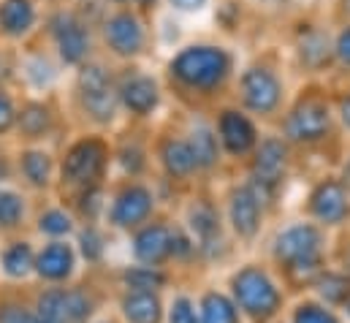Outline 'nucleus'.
I'll return each instance as SVG.
<instances>
[{
	"instance_id": "obj_1",
	"label": "nucleus",
	"mask_w": 350,
	"mask_h": 323,
	"mask_svg": "<svg viewBox=\"0 0 350 323\" xmlns=\"http://www.w3.org/2000/svg\"><path fill=\"white\" fill-rule=\"evenodd\" d=\"M242 55L223 36H198L179 41L166 55L161 77L169 98L185 112H209L228 101Z\"/></svg>"
},
{
	"instance_id": "obj_2",
	"label": "nucleus",
	"mask_w": 350,
	"mask_h": 323,
	"mask_svg": "<svg viewBox=\"0 0 350 323\" xmlns=\"http://www.w3.org/2000/svg\"><path fill=\"white\" fill-rule=\"evenodd\" d=\"M263 242V258L280 274L288 294L301 288L310 291L315 277L332 263L334 255V234L323 231L301 215L277 223Z\"/></svg>"
},
{
	"instance_id": "obj_3",
	"label": "nucleus",
	"mask_w": 350,
	"mask_h": 323,
	"mask_svg": "<svg viewBox=\"0 0 350 323\" xmlns=\"http://www.w3.org/2000/svg\"><path fill=\"white\" fill-rule=\"evenodd\" d=\"M274 131L296 155H318L332 147L342 150L345 139L337 128L332 84H326V79H307L293 87V95L274 122Z\"/></svg>"
},
{
	"instance_id": "obj_4",
	"label": "nucleus",
	"mask_w": 350,
	"mask_h": 323,
	"mask_svg": "<svg viewBox=\"0 0 350 323\" xmlns=\"http://www.w3.org/2000/svg\"><path fill=\"white\" fill-rule=\"evenodd\" d=\"M291 95H293V84H291V66L285 60V52L258 49L256 55L242 57L228 101H234L239 109L253 114L263 128H274Z\"/></svg>"
},
{
	"instance_id": "obj_5",
	"label": "nucleus",
	"mask_w": 350,
	"mask_h": 323,
	"mask_svg": "<svg viewBox=\"0 0 350 323\" xmlns=\"http://www.w3.org/2000/svg\"><path fill=\"white\" fill-rule=\"evenodd\" d=\"M63 103L77 128L114 133L125 125L117 101V68L100 55L68 74Z\"/></svg>"
},
{
	"instance_id": "obj_6",
	"label": "nucleus",
	"mask_w": 350,
	"mask_h": 323,
	"mask_svg": "<svg viewBox=\"0 0 350 323\" xmlns=\"http://www.w3.org/2000/svg\"><path fill=\"white\" fill-rule=\"evenodd\" d=\"M114 179V150L111 133L100 131H71L57 150V193L71 201L88 190L106 188Z\"/></svg>"
},
{
	"instance_id": "obj_7",
	"label": "nucleus",
	"mask_w": 350,
	"mask_h": 323,
	"mask_svg": "<svg viewBox=\"0 0 350 323\" xmlns=\"http://www.w3.org/2000/svg\"><path fill=\"white\" fill-rule=\"evenodd\" d=\"M223 288L234 299L245 323L280 321L291 302L285 283L280 280V274L271 269V263L263 255L237 261L228 269Z\"/></svg>"
},
{
	"instance_id": "obj_8",
	"label": "nucleus",
	"mask_w": 350,
	"mask_h": 323,
	"mask_svg": "<svg viewBox=\"0 0 350 323\" xmlns=\"http://www.w3.org/2000/svg\"><path fill=\"white\" fill-rule=\"evenodd\" d=\"M95 41L98 55L114 68L150 63L155 49V19L144 16L133 5H100L95 16Z\"/></svg>"
},
{
	"instance_id": "obj_9",
	"label": "nucleus",
	"mask_w": 350,
	"mask_h": 323,
	"mask_svg": "<svg viewBox=\"0 0 350 323\" xmlns=\"http://www.w3.org/2000/svg\"><path fill=\"white\" fill-rule=\"evenodd\" d=\"M38 38L44 41V49L55 57V63L63 68V74H71L92 57H98L95 19L88 16V8L71 3L46 8Z\"/></svg>"
},
{
	"instance_id": "obj_10",
	"label": "nucleus",
	"mask_w": 350,
	"mask_h": 323,
	"mask_svg": "<svg viewBox=\"0 0 350 323\" xmlns=\"http://www.w3.org/2000/svg\"><path fill=\"white\" fill-rule=\"evenodd\" d=\"M215 196L220 204L226 231L237 250H253L256 244L266 240L274 212L247 177L237 174L226 179Z\"/></svg>"
},
{
	"instance_id": "obj_11",
	"label": "nucleus",
	"mask_w": 350,
	"mask_h": 323,
	"mask_svg": "<svg viewBox=\"0 0 350 323\" xmlns=\"http://www.w3.org/2000/svg\"><path fill=\"white\" fill-rule=\"evenodd\" d=\"M117 101L125 125L155 128L172 98L161 68H152L150 63H133L117 68Z\"/></svg>"
},
{
	"instance_id": "obj_12",
	"label": "nucleus",
	"mask_w": 350,
	"mask_h": 323,
	"mask_svg": "<svg viewBox=\"0 0 350 323\" xmlns=\"http://www.w3.org/2000/svg\"><path fill=\"white\" fill-rule=\"evenodd\" d=\"M176 220L182 223V229L190 234V240L196 244L198 263H220L228 253L237 250L226 231L217 196L209 190V185H201L187 193Z\"/></svg>"
},
{
	"instance_id": "obj_13",
	"label": "nucleus",
	"mask_w": 350,
	"mask_h": 323,
	"mask_svg": "<svg viewBox=\"0 0 350 323\" xmlns=\"http://www.w3.org/2000/svg\"><path fill=\"white\" fill-rule=\"evenodd\" d=\"M161 215V196L155 179L114 177L106 190V207L100 226L114 234L131 237L136 229Z\"/></svg>"
},
{
	"instance_id": "obj_14",
	"label": "nucleus",
	"mask_w": 350,
	"mask_h": 323,
	"mask_svg": "<svg viewBox=\"0 0 350 323\" xmlns=\"http://www.w3.org/2000/svg\"><path fill=\"white\" fill-rule=\"evenodd\" d=\"M150 155H152V177H158V182H166L187 193L204 185L196 155L179 122L166 120L150 131Z\"/></svg>"
},
{
	"instance_id": "obj_15",
	"label": "nucleus",
	"mask_w": 350,
	"mask_h": 323,
	"mask_svg": "<svg viewBox=\"0 0 350 323\" xmlns=\"http://www.w3.org/2000/svg\"><path fill=\"white\" fill-rule=\"evenodd\" d=\"M296 153L291 150V144L274 131V128H266L261 144L256 147L253 158L242 166V177H247L258 193L266 198V204L271 207V212H277V204L280 198L285 196V188L291 182V174L296 168Z\"/></svg>"
},
{
	"instance_id": "obj_16",
	"label": "nucleus",
	"mask_w": 350,
	"mask_h": 323,
	"mask_svg": "<svg viewBox=\"0 0 350 323\" xmlns=\"http://www.w3.org/2000/svg\"><path fill=\"white\" fill-rule=\"evenodd\" d=\"M206 114H209V122H212V131L220 144L226 166L242 171V166L253 158L256 147L261 144L266 128L253 114L239 109L234 101H223L215 109H209Z\"/></svg>"
},
{
	"instance_id": "obj_17",
	"label": "nucleus",
	"mask_w": 350,
	"mask_h": 323,
	"mask_svg": "<svg viewBox=\"0 0 350 323\" xmlns=\"http://www.w3.org/2000/svg\"><path fill=\"white\" fill-rule=\"evenodd\" d=\"M68 125L66 103L57 92H19L14 144H52Z\"/></svg>"
},
{
	"instance_id": "obj_18",
	"label": "nucleus",
	"mask_w": 350,
	"mask_h": 323,
	"mask_svg": "<svg viewBox=\"0 0 350 323\" xmlns=\"http://www.w3.org/2000/svg\"><path fill=\"white\" fill-rule=\"evenodd\" d=\"M299 215L312 220L329 234H342L350 229V185L337 174V168L318 174L301 198Z\"/></svg>"
},
{
	"instance_id": "obj_19",
	"label": "nucleus",
	"mask_w": 350,
	"mask_h": 323,
	"mask_svg": "<svg viewBox=\"0 0 350 323\" xmlns=\"http://www.w3.org/2000/svg\"><path fill=\"white\" fill-rule=\"evenodd\" d=\"M285 60L291 68H299L304 79H321L334 74L332 68V22L299 19L291 30Z\"/></svg>"
},
{
	"instance_id": "obj_20",
	"label": "nucleus",
	"mask_w": 350,
	"mask_h": 323,
	"mask_svg": "<svg viewBox=\"0 0 350 323\" xmlns=\"http://www.w3.org/2000/svg\"><path fill=\"white\" fill-rule=\"evenodd\" d=\"M174 237L176 218L158 215L142 229H136L128 237V253L131 263L142 266H158V269H174Z\"/></svg>"
},
{
	"instance_id": "obj_21",
	"label": "nucleus",
	"mask_w": 350,
	"mask_h": 323,
	"mask_svg": "<svg viewBox=\"0 0 350 323\" xmlns=\"http://www.w3.org/2000/svg\"><path fill=\"white\" fill-rule=\"evenodd\" d=\"M14 182L25 193H52L57 188V147L14 144Z\"/></svg>"
},
{
	"instance_id": "obj_22",
	"label": "nucleus",
	"mask_w": 350,
	"mask_h": 323,
	"mask_svg": "<svg viewBox=\"0 0 350 323\" xmlns=\"http://www.w3.org/2000/svg\"><path fill=\"white\" fill-rule=\"evenodd\" d=\"M150 131L139 125H122L111 133L114 150V177L152 179V155H150Z\"/></svg>"
},
{
	"instance_id": "obj_23",
	"label": "nucleus",
	"mask_w": 350,
	"mask_h": 323,
	"mask_svg": "<svg viewBox=\"0 0 350 323\" xmlns=\"http://www.w3.org/2000/svg\"><path fill=\"white\" fill-rule=\"evenodd\" d=\"M44 3L41 0H0V44L3 47H27L41 36L44 27Z\"/></svg>"
},
{
	"instance_id": "obj_24",
	"label": "nucleus",
	"mask_w": 350,
	"mask_h": 323,
	"mask_svg": "<svg viewBox=\"0 0 350 323\" xmlns=\"http://www.w3.org/2000/svg\"><path fill=\"white\" fill-rule=\"evenodd\" d=\"M92 296L77 285H49L36 299V313L44 323H88Z\"/></svg>"
},
{
	"instance_id": "obj_25",
	"label": "nucleus",
	"mask_w": 350,
	"mask_h": 323,
	"mask_svg": "<svg viewBox=\"0 0 350 323\" xmlns=\"http://www.w3.org/2000/svg\"><path fill=\"white\" fill-rule=\"evenodd\" d=\"M179 125H182V131H185V136H187V142H190V150H193V155H196L201 182L209 185V182H212L215 177H220L223 168H226L220 144H217L215 131H212V122H209V114H206V112H187Z\"/></svg>"
},
{
	"instance_id": "obj_26",
	"label": "nucleus",
	"mask_w": 350,
	"mask_h": 323,
	"mask_svg": "<svg viewBox=\"0 0 350 323\" xmlns=\"http://www.w3.org/2000/svg\"><path fill=\"white\" fill-rule=\"evenodd\" d=\"M82 263V255L77 250L74 240H46L44 244L36 247V272L46 285H71Z\"/></svg>"
},
{
	"instance_id": "obj_27",
	"label": "nucleus",
	"mask_w": 350,
	"mask_h": 323,
	"mask_svg": "<svg viewBox=\"0 0 350 323\" xmlns=\"http://www.w3.org/2000/svg\"><path fill=\"white\" fill-rule=\"evenodd\" d=\"M117 310L122 315V323H163L166 294L122 288L117 299Z\"/></svg>"
},
{
	"instance_id": "obj_28",
	"label": "nucleus",
	"mask_w": 350,
	"mask_h": 323,
	"mask_svg": "<svg viewBox=\"0 0 350 323\" xmlns=\"http://www.w3.org/2000/svg\"><path fill=\"white\" fill-rule=\"evenodd\" d=\"M79 226H82L79 218L74 215V209L66 201H49L33 218V229L44 242L46 240H74Z\"/></svg>"
},
{
	"instance_id": "obj_29",
	"label": "nucleus",
	"mask_w": 350,
	"mask_h": 323,
	"mask_svg": "<svg viewBox=\"0 0 350 323\" xmlns=\"http://www.w3.org/2000/svg\"><path fill=\"white\" fill-rule=\"evenodd\" d=\"M36 247L27 237H8L0 242V274L11 283L30 280L36 272Z\"/></svg>"
},
{
	"instance_id": "obj_30",
	"label": "nucleus",
	"mask_w": 350,
	"mask_h": 323,
	"mask_svg": "<svg viewBox=\"0 0 350 323\" xmlns=\"http://www.w3.org/2000/svg\"><path fill=\"white\" fill-rule=\"evenodd\" d=\"M196 305H198V323H245L234 299L223 285H201L196 291Z\"/></svg>"
},
{
	"instance_id": "obj_31",
	"label": "nucleus",
	"mask_w": 350,
	"mask_h": 323,
	"mask_svg": "<svg viewBox=\"0 0 350 323\" xmlns=\"http://www.w3.org/2000/svg\"><path fill=\"white\" fill-rule=\"evenodd\" d=\"M30 220V193L16 182H0V234H16Z\"/></svg>"
},
{
	"instance_id": "obj_32",
	"label": "nucleus",
	"mask_w": 350,
	"mask_h": 323,
	"mask_svg": "<svg viewBox=\"0 0 350 323\" xmlns=\"http://www.w3.org/2000/svg\"><path fill=\"white\" fill-rule=\"evenodd\" d=\"M307 294L315 296L318 302H323V305L340 310L350 296V277L337 266V263H329V266L315 277V283L310 285Z\"/></svg>"
},
{
	"instance_id": "obj_33",
	"label": "nucleus",
	"mask_w": 350,
	"mask_h": 323,
	"mask_svg": "<svg viewBox=\"0 0 350 323\" xmlns=\"http://www.w3.org/2000/svg\"><path fill=\"white\" fill-rule=\"evenodd\" d=\"M174 269H158V266H142V263H128L120 272L122 288L131 291H161L166 294L174 285Z\"/></svg>"
},
{
	"instance_id": "obj_34",
	"label": "nucleus",
	"mask_w": 350,
	"mask_h": 323,
	"mask_svg": "<svg viewBox=\"0 0 350 323\" xmlns=\"http://www.w3.org/2000/svg\"><path fill=\"white\" fill-rule=\"evenodd\" d=\"M282 318H285V323H345L340 310L318 302L310 294H299L296 299H291Z\"/></svg>"
},
{
	"instance_id": "obj_35",
	"label": "nucleus",
	"mask_w": 350,
	"mask_h": 323,
	"mask_svg": "<svg viewBox=\"0 0 350 323\" xmlns=\"http://www.w3.org/2000/svg\"><path fill=\"white\" fill-rule=\"evenodd\" d=\"M163 323H198L196 291L190 285H172L166 291Z\"/></svg>"
},
{
	"instance_id": "obj_36",
	"label": "nucleus",
	"mask_w": 350,
	"mask_h": 323,
	"mask_svg": "<svg viewBox=\"0 0 350 323\" xmlns=\"http://www.w3.org/2000/svg\"><path fill=\"white\" fill-rule=\"evenodd\" d=\"M332 68L350 79V22H332Z\"/></svg>"
},
{
	"instance_id": "obj_37",
	"label": "nucleus",
	"mask_w": 350,
	"mask_h": 323,
	"mask_svg": "<svg viewBox=\"0 0 350 323\" xmlns=\"http://www.w3.org/2000/svg\"><path fill=\"white\" fill-rule=\"evenodd\" d=\"M16 112H19V92L11 90L8 84H0V142L14 139Z\"/></svg>"
},
{
	"instance_id": "obj_38",
	"label": "nucleus",
	"mask_w": 350,
	"mask_h": 323,
	"mask_svg": "<svg viewBox=\"0 0 350 323\" xmlns=\"http://www.w3.org/2000/svg\"><path fill=\"white\" fill-rule=\"evenodd\" d=\"M332 103L342 139H350V79H345L340 87H332Z\"/></svg>"
},
{
	"instance_id": "obj_39",
	"label": "nucleus",
	"mask_w": 350,
	"mask_h": 323,
	"mask_svg": "<svg viewBox=\"0 0 350 323\" xmlns=\"http://www.w3.org/2000/svg\"><path fill=\"white\" fill-rule=\"evenodd\" d=\"M217 0H163V11H169L172 16H182V19H196L204 16L215 8Z\"/></svg>"
},
{
	"instance_id": "obj_40",
	"label": "nucleus",
	"mask_w": 350,
	"mask_h": 323,
	"mask_svg": "<svg viewBox=\"0 0 350 323\" xmlns=\"http://www.w3.org/2000/svg\"><path fill=\"white\" fill-rule=\"evenodd\" d=\"M0 323H44L38 318L36 307H22V305H3L0 307Z\"/></svg>"
},
{
	"instance_id": "obj_41",
	"label": "nucleus",
	"mask_w": 350,
	"mask_h": 323,
	"mask_svg": "<svg viewBox=\"0 0 350 323\" xmlns=\"http://www.w3.org/2000/svg\"><path fill=\"white\" fill-rule=\"evenodd\" d=\"M342 234H348V231H342ZM332 263H337V266L350 277V234L345 242H340V240L334 237V255H332Z\"/></svg>"
},
{
	"instance_id": "obj_42",
	"label": "nucleus",
	"mask_w": 350,
	"mask_h": 323,
	"mask_svg": "<svg viewBox=\"0 0 350 323\" xmlns=\"http://www.w3.org/2000/svg\"><path fill=\"white\" fill-rule=\"evenodd\" d=\"M329 22H350V0H332Z\"/></svg>"
},
{
	"instance_id": "obj_43",
	"label": "nucleus",
	"mask_w": 350,
	"mask_h": 323,
	"mask_svg": "<svg viewBox=\"0 0 350 323\" xmlns=\"http://www.w3.org/2000/svg\"><path fill=\"white\" fill-rule=\"evenodd\" d=\"M337 174L350 185V139L342 142V150H340V161H337Z\"/></svg>"
},
{
	"instance_id": "obj_44",
	"label": "nucleus",
	"mask_w": 350,
	"mask_h": 323,
	"mask_svg": "<svg viewBox=\"0 0 350 323\" xmlns=\"http://www.w3.org/2000/svg\"><path fill=\"white\" fill-rule=\"evenodd\" d=\"M247 5H256V8H280L285 0H245Z\"/></svg>"
},
{
	"instance_id": "obj_45",
	"label": "nucleus",
	"mask_w": 350,
	"mask_h": 323,
	"mask_svg": "<svg viewBox=\"0 0 350 323\" xmlns=\"http://www.w3.org/2000/svg\"><path fill=\"white\" fill-rule=\"evenodd\" d=\"M71 5H79V8H92V5H100V0H68Z\"/></svg>"
},
{
	"instance_id": "obj_46",
	"label": "nucleus",
	"mask_w": 350,
	"mask_h": 323,
	"mask_svg": "<svg viewBox=\"0 0 350 323\" xmlns=\"http://www.w3.org/2000/svg\"><path fill=\"white\" fill-rule=\"evenodd\" d=\"M100 5L114 8V5H133V0H100Z\"/></svg>"
},
{
	"instance_id": "obj_47",
	"label": "nucleus",
	"mask_w": 350,
	"mask_h": 323,
	"mask_svg": "<svg viewBox=\"0 0 350 323\" xmlns=\"http://www.w3.org/2000/svg\"><path fill=\"white\" fill-rule=\"evenodd\" d=\"M340 315L345 318V323H350V296H348V302H345V305L340 307Z\"/></svg>"
},
{
	"instance_id": "obj_48",
	"label": "nucleus",
	"mask_w": 350,
	"mask_h": 323,
	"mask_svg": "<svg viewBox=\"0 0 350 323\" xmlns=\"http://www.w3.org/2000/svg\"><path fill=\"white\" fill-rule=\"evenodd\" d=\"M44 3V8H57V5H66L68 0H41Z\"/></svg>"
},
{
	"instance_id": "obj_49",
	"label": "nucleus",
	"mask_w": 350,
	"mask_h": 323,
	"mask_svg": "<svg viewBox=\"0 0 350 323\" xmlns=\"http://www.w3.org/2000/svg\"><path fill=\"white\" fill-rule=\"evenodd\" d=\"M271 323H285V318H280V321H271Z\"/></svg>"
},
{
	"instance_id": "obj_50",
	"label": "nucleus",
	"mask_w": 350,
	"mask_h": 323,
	"mask_svg": "<svg viewBox=\"0 0 350 323\" xmlns=\"http://www.w3.org/2000/svg\"><path fill=\"white\" fill-rule=\"evenodd\" d=\"M95 323H114V321H95Z\"/></svg>"
}]
</instances>
